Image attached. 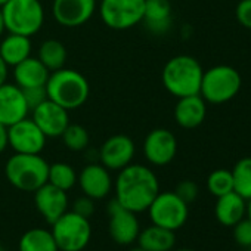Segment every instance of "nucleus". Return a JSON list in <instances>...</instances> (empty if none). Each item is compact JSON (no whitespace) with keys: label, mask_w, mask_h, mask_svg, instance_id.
<instances>
[{"label":"nucleus","mask_w":251,"mask_h":251,"mask_svg":"<svg viewBox=\"0 0 251 251\" xmlns=\"http://www.w3.org/2000/svg\"><path fill=\"white\" fill-rule=\"evenodd\" d=\"M115 200L133 213L148 210L160 192V183L155 173L142 164H129L118 172L114 182Z\"/></svg>","instance_id":"obj_1"},{"label":"nucleus","mask_w":251,"mask_h":251,"mask_svg":"<svg viewBox=\"0 0 251 251\" xmlns=\"http://www.w3.org/2000/svg\"><path fill=\"white\" fill-rule=\"evenodd\" d=\"M45 87L48 99L56 102L68 111L84 105L90 95V84L87 78L80 71L65 67L52 71Z\"/></svg>","instance_id":"obj_2"},{"label":"nucleus","mask_w":251,"mask_h":251,"mask_svg":"<svg viewBox=\"0 0 251 251\" xmlns=\"http://www.w3.org/2000/svg\"><path fill=\"white\" fill-rule=\"evenodd\" d=\"M204 70L201 64L189 55L170 58L161 73V81L166 90L179 98L200 95Z\"/></svg>","instance_id":"obj_3"},{"label":"nucleus","mask_w":251,"mask_h":251,"mask_svg":"<svg viewBox=\"0 0 251 251\" xmlns=\"http://www.w3.org/2000/svg\"><path fill=\"white\" fill-rule=\"evenodd\" d=\"M8 182L25 192H36L48 183L49 163L40 154H18L15 152L5 166Z\"/></svg>","instance_id":"obj_4"},{"label":"nucleus","mask_w":251,"mask_h":251,"mask_svg":"<svg viewBox=\"0 0 251 251\" xmlns=\"http://www.w3.org/2000/svg\"><path fill=\"white\" fill-rule=\"evenodd\" d=\"M8 33L31 37L45 24V8L40 0H8L2 6Z\"/></svg>","instance_id":"obj_5"},{"label":"nucleus","mask_w":251,"mask_h":251,"mask_svg":"<svg viewBox=\"0 0 251 251\" xmlns=\"http://www.w3.org/2000/svg\"><path fill=\"white\" fill-rule=\"evenodd\" d=\"M241 74L230 65H216L204 71L200 95L208 103H225L233 99L241 90Z\"/></svg>","instance_id":"obj_6"},{"label":"nucleus","mask_w":251,"mask_h":251,"mask_svg":"<svg viewBox=\"0 0 251 251\" xmlns=\"http://www.w3.org/2000/svg\"><path fill=\"white\" fill-rule=\"evenodd\" d=\"M50 232L59 251H81L90 241L92 226L89 219L74 211H65L52 223Z\"/></svg>","instance_id":"obj_7"},{"label":"nucleus","mask_w":251,"mask_h":251,"mask_svg":"<svg viewBox=\"0 0 251 251\" xmlns=\"http://www.w3.org/2000/svg\"><path fill=\"white\" fill-rule=\"evenodd\" d=\"M145 2L147 0H100L98 12L108 28L124 31L144 21Z\"/></svg>","instance_id":"obj_8"},{"label":"nucleus","mask_w":251,"mask_h":251,"mask_svg":"<svg viewBox=\"0 0 251 251\" xmlns=\"http://www.w3.org/2000/svg\"><path fill=\"white\" fill-rule=\"evenodd\" d=\"M148 214L152 225L170 230H177L186 223L189 208L188 204L175 194V191L158 192V195L148 207Z\"/></svg>","instance_id":"obj_9"},{"label":"nucleus","mask_w":251,"mask_h":251,"mask_svg":"<svg viewBox=\"0 0 251 251\" xmlns=\"http://www.w3.org/2000/svg\"><path fill=\"white\" fill-rule=\"evenodd\" d=\"M8 139L9 147L18 154H40L48 141L39 126L28 117L9 126Z\"/></svg>","instance_id":"obj_10"},{"label":"nucleus","mask_w":251,"mask_h":251,"mask_svg":"<svg viewBox=\"0 0 251 251\" xmlns=\"http://www.w3.org/2000/svg\"><path fill=\"white\" fill-rule=\"evenodd\" d=\"M106 211L109 214V235L120 245H129L138 239L141 226L136 213L124 208L115 198L109 201Z\"/></svg>","instance_id":"obj_11"},{"label":"nucleus","mask_w":251,"mask_h":251,"mask_svg":"<svg viewBox=\"0 0 251 251\" xmlns=\"http://www.w3.org/2000/svg\"><path fill=\"white\" fill-rule=\"evenodd\" d=\"M96 0H53V20L65 28L84 25L96 12Z\"/></svg>","instance_id":"obj_12"},{"label":"nucleus","mask_w":251,"mask_h":251,"mask_svg":"<svg viewBox=\"0 0 251 251\" xmlns=\"http://www.w3.org/2000/svg\"><path fill=\"white\" fill-rule=\"evenodd\" d=\"M144 154L150 164L157 167L167 166L177 154V139L167 129H154L144 141Z\"/></svg>","instance_id":"obj_13"},{"label":"nucleus","mask_w":251,"mask_h":251,"mask_svg":"<svg viewBox=\"0 0 251 251\" xmlns=\"http://www.w3.org/2000/svg\"><path fill=\"white\" fill-rule=\"evenodd\" d=\"M136 147L127 135H112L109 136L99 150V160L108 170L120 172L126 166L132 164L135 158Z\"/></svg>","instance_id":"obj_14"},{"label":"nucleus","mask_w":251,"mask_h":251,"mask_svg":"<svg viewBox=\"0 0 251 251\" xmlns=\"http://www.w3.org/2000/svg\"><path fill=\"white\" fill-rule=\"evenodd\" d=\"M31 112L33 121L39 126L46 138H61L70 124V111L50 99L37 105Z\"/></svg>","instance_id":"obj_15"},{"label":"nucleus","mask_w":251,"mask_h":251,"mask_svg":"<svg viewBox=\"0 0 251 251\" xmlns=\"http://www.w3.org/2000/svg\"><path fill=\"white\" fill-rule=\"evenodd\" d=\"M28 112L30 108L20 86L8 81L0 86V123L9 127L28 117Z\"/></svg>","instance_id":"obj_16"},{"label":"nucleus","mask_w":251,"mask_h":251,"mask_svg":"<svg viewBox=\"0 0 251 251\" xmlns=\"http://www.w3.org/2000/svg\"><path fill=\"white\" fill-rule=\"evenodd\" d=\"M81 192L92 200H103L111 192L114 183L109 170L102 164H87L77 176Z\"/></svg>","instance_id":"obj_17"},{"label":"nucleus","mask_w":251,"mask_h":251,"mask_svg":"<svg viewBox=\"0 0 251 251\" xmlns=\"http://www.w3.org/2000/svg\"><path fill=\"white\" fill-rule=\"evenodd\" d=\"M34 204L43 219L52 225L67 211L68 197L65 191L48 182L34 192Z\"/></svg>","instance_id":"obj_18"},{"label":"nucleus","mask_w":251,"mask_h":251,"mask_svg":"<svg viewBox=\"0 0 251 251\" xmlns=\"http://www.w3.org/2000/svg\"><path fill=\"white\" fill-rule=\"evenodd\" d=\"M207 115V102L201 95L179 98L175 106V120L182 129H195Z\"/></svg>","instance_id":"obj_19"},{"label":"nucleus","mask_w":251,"mask_h":251,"mask_svg":"<svg viewBox=\"0 0 251 251\" xmlns=\"http://www.w3.org/2000/svg\"><path fill=\"white\" fill-rule=\"evenodd\" d=\"M172 14L170 0H147L142 23L152 34L163 36L172 28Z\"/></svg>","instance_id":"obj_20"},{"label":"nucleus","mask_w":251,"mask_h":251,"mask_svg":"<svg viewBox=\"0 0 251 251\" xmlns=\"http://www.w3.org/2000/svg\"><path fill=\"white\" fill-rule=\"evenodd\" d=\"M214 216L220 225L232 227L247 216V201L235 191L217 197L214 205Z\"/></svg>","instance_id":"obj_21"},{"label":"nucleus","mask_w":251,"mask_h":251,"mask_svg":"<svg viewBox=\"0 0 251 251\" xmlns=\"http://www.w3.org/2000/svg\"><path fill=\"white\" fill-rule=\"evenodd\" d=\"M12 68L15 84L21 89L46 86V81L50 74V71L42 64V61L34 56H28Z\"/></svg>","instance_id":"obj_22"},{"label":"nucleus","mask_w":251,"mask_h":251,"mask_svg":"<svg viewBox=\"0 0 251 251\" xmlns=\"http://www.w3.org/2000/svg\"><path fill=\"white\" fill-rule=\"evenodd\" d=\"M33 43L31 39L21 34L8 33L0 42V56L8 64V67H15L21 61L31 56Z\"/></svg>","instance_id":"obj_23"},{"label":"nucleus","mask_w":251,"mask_h":251,"mask_svg":"<svg viewBox=\"0 0 251 251\" xmlns=\"http://www.w3.org/2000/svg\"><path fill=\"white\" fill-rule=\"evenodd\" d=\"M138 244L145 251H172L176 244L175 230L152 225L138 235Z\"/></svg>","instance_id":"obj_24"},{"label":"nucleus","mask_w":251,"mask_h":251,"mask_svg":"<svg viewBox=\"0 0 251 251\" xmlns=\"http://www.w3.org/2000/svg\"><path fill=\"white\" fill-rule=\"evenodd\" d=\"M20 251H59L50 230L34 227L27 230L18 244Z\"/></svg>","instance_id":"obj_25"},{"label":"nucleus","mask_w":251,"mask_h":251,"mask_svg":"<svg viewBox=\"0 0 251 251\" xmlns=\"http://www.w3.org/2000/svg\"><path fill=\"white\" fill-rule=\"evenodd\" d=\"M37 58L52 73L65 67L68 53H67V48L64 46V43L55 39H48L40 45Z\"/></svg>","instance_id":"obj_26"},{"label":"nucleus","mask_w":251,"mask_h":251,"mask_svg":"<svg viewBox=\"0 0 251 251\" xmlns=\"http://www.w3.org/2000/svg\"><path fill=\"white\" fill-rule=\"evenodd\" d=\"M230 172L233 179V191L248 201L251 198V157L241 158Z\"/></svg>","instance_id":"obj_27"},{"label":"nucleus","mask_w":251,"mask_h":251,"mask_svg":"<svg viewBox=\"0 0 251 251\" xmlns=\"http://www.w3.org/2000/svg\"><path fill=\"white\" fill-rule=\"evenodd\" d=\"M77 173L68 163H53L49 166L48 182L62 191H70L77 183Z\"/></svg>","instance_id":"obj_28"},{"label":"nucleus","mask_w":251,"mask_h":251,"mask_svg":"<svg viewBox=\"0 0 251 251\" xmlns=\"http://www.w3.org/2000/svg\"><path fill=\"white\" fill-rule=\"evenodd\" d=\"M62 142L64 145L70 150V151H74V152H80V151H84L89 144H90V136H89V132L84 126L81 124H68V127L64 130L62 133Z\"/></svg>","instance_id":"obj_29"},{"label":"nucleus","mask_w":251,"mask_h":251,"mask_svg":"<svg viewBox=\"0 0 251 251\" xmlns=\"http://www.w3.org/2000/svg\"><path fill=\"white\" fill-rule=\"evenodd\" d=\"M207 188L211 195L222 197L227 192L233 191V179L232 172L227 169H217L211 172L207 177Z\"/></svg>","instance_id":"obj_30"},{"label":"nucleus","mask_w":251,"mask_h":251,"mask_svg":"<svg viewBox=\"0 0 251 251\" xmlns=\"http://www.w3.org/2000/svg\"><path fill=\"white\" fill-rule=\"evenodd\" d=\"M233 227V239L239 247L251 248V220L245 216Z\"/></svg>","instance_id":"obj_31"},{"label":"nucleus","mask_w":251,"mask_h":251,"mask_svg":"<svg viewBox=\"0 0 251 251\" xmlns=\"http://www.w3.org/2000/svg\"><path fill=\"white\" fill-rule=\"evenodd\" d=\"M175 194L183 200L186 204H191L197 200L198 197V185L192 180H182L177 183L176 189H175Z\"/></svg>","instance_id":"obj_32"},{"label":"nucleus","mask_w":251,"mask_h":251,"mask_svg":"<svg viewBox=\"0 0 251 251\" xmlns=\"http://www.w3.org/2000/svg\"><path fill=\"white\" fill-rule=\"evenodd\" d=\"M27 105L31 109H34L37 105H40L42 102H45L48 99V93H46V87L45 86H37V87H27L23 89Z\"/></svg>","instance_id":"obj_33"},{"label":"nucleus","mask_w":251,"mask_h":251,"mask_svg":"<svg viewBox=\"0 0 251 251\" xmlns=\"http://www.w3.org/2000/svg\"><path fill=\"white\" fill-rule=\"evenodd\" d=\"M238 23L244 27L251 30V0H241L236 5L235 11Z\"/></svg>","instance_id":"obj_34"},{"label":"nucleus","mask_w":251,"mask_h":251,"mask_svg":"<svg viewBox=\"0 0 251 251\" xmlns=\"http://www.w3.org/2000/svg\"><path fill=\"white\" fill-rule=\"evenodd\" d=\"M93 201L95 200L83 195V197H80V198H77L74 201L73 211L77 213V214H80V216H83V217H86V219H89L93 214V211H95V202Z\"/></svg>","instance_id":"obj_35"},{"label":"nucleus","mask_w":251,"mask_h":251,"mask_svg":"<svg viewBox=\"0 0 251 251\" xmlns=\"http://www.w3.org/2000/svg\"><path fill=\"white\" fill-rule=\"evenodd\" d=\"M9 147V139H8V126L0 123V154H3L6 148Z\"/></svg>","instance_id":"obj_36"},{"label":"nucleus","mask_w":251,"mask_h":251,"mask_svg":"<svg viewBox=\"0 0 251 251\" xmlns=\"http://www.w3.org/2000/svg\"><path fill=\"white\" fill-rule=\"evenodd\" d=\"M8 73H9V67H8V64L2 59V56H0V86H2L3 83H6V80H8Z\"/></svg>","instance_id":"obj_37"},{"label":"nucleus","mask_w":251,"mask_h":251,"mask_svg":"<svg viewBox=\"0 0 251 251\" xmlns=\"http://www.w3.org/2000/svg\"><path fill=\"white\" fill-rule=\"evenodd\" d=\"M6 31L5 28V20H3V14H2V8H0V37L3 36V33Z\"/></svg>","instance_id":"obj_38"},{"label":"nucleus","mask_w":251,"mask_h":251,"mask_svg":"<svg viewBox=\"0 0 251 251\" xmlns=\"http://www.w3.org/2000/svg\"><path fill=\"white\" fill-rule=\"evenodd\" d=\"M247 217L251 220V198L247 201Z\"/></svg>","instance_id":"obj_39"},{"label":"nucleus","mask_w":251,"mask_h":251,"mask_svg":"<svg viewBox=\"0 0 251 251\" xmlns=\"http://www.w3.org/2000/svg\"><path fill=\"white\" fill-rule=\"evenodd\" d=\"M130 251H145L144 248H141V247H136V248H132Z\"/></svg>","instance_id":"obj_40"},{"label":"nucleus","mask_w":251,"mask_h":251,"mask_svg":"<svg viewBox=\"0 0 251 251\" xmlns=\"http://www.w3.org/2000/svg\"><path fill=\"white\" fill-rule=\"evenodd\" d=\"M176 251H195V250H191V248H180V250H176Z\"/></svg>","instance_id":"obj_41"},{"label":"nucleus","mask_w":251,"mask_h":251,"mask_svg":"<svg viewBox=\"0 0 251 251\" xmlns=\"http://www.w3.org/2000/svg\"><path fill=\"white\" fill-rule=\"evenodd\" d=\"M6 2H8V0H0V8H2Z\"/></svg>","instance_id":"obj_42"},{"label":"nucleus","mask_w":251,"mask_h":251,"mask_svg":"<svg viewBox=\"0 0 251 251\" xmlns=\"http://www.w3.org/2000/svg\"><path fill=\"white\" fill-rule=\"evenodd\" d=\"M0 251H5V248H3V247H0Z\"/></svg>","instance_id":"obj_43"},{"label":"nucleus","mask_w":251,"mask_h":251,"mask_svg":"<svg viewBox=\"0 0 251 251\" xmlns=\"http://www.w3.org/2000/svg\"><path fill=\"white\" fill-rule=\"evenodd\" d=\"M250 251H251V248H250Z\"/></svg>","instance_id":"obj_44"}]
</instances>
